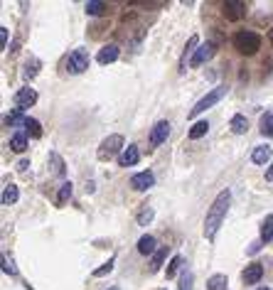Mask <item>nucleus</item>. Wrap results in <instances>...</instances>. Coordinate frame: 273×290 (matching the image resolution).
<instances>
[{
	"label": "nucleus",
	"instance_id": "obj_1",
	"mask_svg": "<svg viewBox=\"0 0 273 290\" xmlns=\"http://www.w3.org/2000/svg\"><path fill=\"white\" fill-rule=\"evenodd\" d=\"M229 204H231V192H229V190H222V192L217 194V199L212 202V207H209V211H207V219H205V236H207V239H214V236H217V231H219V226H222V222H224V216H226V211H229Z\"/></svg>",
	"mask_w": 273,
	"mask_h": 290
},
{
	"label": "nucleus",
	"instance_id": "obj_2",
	"mask_svg": "<svg viewBox=\"0 0 273 290\" xmlns=\"http://www.w3.org/2000/svg\"><path fill=\"white\" fill-rule=\"evenodd\" d=\"M234 47H237L241 54H256L258 47H261V37L251 30H241V32L234 34Z\"/></svg>",
	"mask_w": 273,
	"mask_h": 290
},
{
	"label": "nucleus",
	"instance_id": "obj_3",
	"mask_svg": "<svg viewBox=\"0 0 273 290\" xmlns=\"http://www.w3.org/2000/svg\"><path fill=\"white\" fill-rule=\"evenodd\" d=\"M126 148H123V135H119V133H113V135H108L101 145H99V160H111V158H116L119 153H123Z\"/></svg>",
	"mask_w": 273,
	"mask_h": 290
},
{
	"label": "nucleus",
	"instance_id": "obj_4",
	"mask_svg": "<svg viewBox=\"0 0 273 290\" xmlns=\"http://www.w3.org/2000/svg\"><path fill=\"white\" fill-rule=\"evenodd\" d=\"M224 94H226V86H217V89H212L205 98H200L197 103H194V108H189V118L200 116L202 111H207L209 106H214L217 101H222V98H224Z\"/></svg>",
	"mask_w": 273,
	"mask_h": 290
},
{
	"label": "nucleus",
	"instance_id": "obj_5",
	"mask_svg": "<svg viewBox=\"0 0 273 290\" xmlns=\"http://www.w3.org/2000/svg\"><path fill=\"white\" fill-rule=\"evenodd\" d=\"M89 69V52L86 49H74L67 59V71L69 74H82Z\"/></svg>",
	"mask_w": 273,
	"mask_h": 290
},
{
	"label": "nucleus",
	"instance_id": "obj_6",
	"mask_svg": "<svg viewBox=\"0 0 273 290\" xmlns=\"http://www.w3.org/2000/svg\"><path fill=\"white\" fill-rule=\"evenodd\" d=\"M168 135H170V123L168 121H158L153 126V130H150V145H153V148H158V145H163L168 140Z\"/></svg>",
	"mask_w": 273,
	"mask_h": 290
},
{
	"label": "nucleus",
	"instance_id": "obj_7",
	"mask_svg": "<svg viewBox=\"0 0 273 290\" xmlns=\"http://www.w3.org/2000/svg\"><path fill=\"white\" fill-rule=\"evenodd\" d=\"M214 42H207V45H200L197 47V52L192 54V59H189V66H202L205 62H209L212 57H214Z\"/></svg>",
	"mask_w": 273,
	"mask_h": 290
},
{
	"label": "nucleus",
	"instance_id": "obj_8",
	"mask_svg": "<svg viewBox=\"0 0 273 290\" xmlns=\"http://www.w3.org/2000/svg\"><path fill=\"white\" fill-rule=\"evenodd\" d=\"M153 185H155V175H153L150 170H143V172H138V175L131 177V187H133L136 192H145V190L153 187Z\"/></svg>",
	"mask_w": 273,
	"mask_h": 290
},
{
	"label": "nucleus",
	"instance_id": "obj_9",
	"mask_svg": "<svg viewBox=\"0 0 273 290\" xmlns=\"http://www.w3.org/2000/svg\"><path fill=\"white\" fill-rule=\"evenodd\" d=\"M13 101H15V106L20 108V111H25V108H30V106L37 103V91H34V89H20V91L13 96Z\"/></svg>",
	"mask_w": 273,
	"mask_h": 290
},
{
	"label": "nucleus",
	"instance_id": "obj_10",
	"mask_svg": "<svg viewBox=\"0 0 273 290\" xmlns=\"http://www.w3.org/2000/svg\"><path fill=\"white\" fill-rule=\"evenodd\" d=\"M244 13H246V5L239 3V0H226L224 3V17L226 20H239V17H244Z\"/></svg>",
	"mask_w": 273,
	"mask_h": 290
},
{
	"label": "nucleus",
	"instance_id": "obj_11",
	"mask_svg": "<svg viewBox=\"0 0 273 290\" xmlns=\"http://www.w3.org/2000/svg\"><path fill=\"white\" fill-rule=\"evenodd\" d=\"M138 160H140V150H138V145H128V148L119 155V165H121V167H133Z\"/></svg>",
	"mask_w": 273,
	"mask_h": 290
},
{
	"label": "nucleus",
	"instance_id": "obj_12",
	"mask_svg": "<svg viewBox=\"0 0 273 290\" xmlns=\"http://www.w3.org/2000/svg\"><path fill=\"white\" fill-rule=\"evenodd\" d=\"M116 59H119V45H106V47H101L99 54H96V62H99V64H111V62H116Z\"/></svg>",
	"mask_w": 273,
	"mask_h": 290
},
{
	"label": "nucleus",
	"instance_id": "obj_13",
	"mask_svg": "<svg viewBox=\"0 0 273 290\" xmlns=\"http://www.w3.org/2000/svg\"><path fill=\"white\" fill-rule=\"evenodd\" d=\"M261 275H263V266H261V263H251V266H246V271H244V283H246V285H254V283L261 280Z\"/></svg>",
	"mask_w": 273,
	"mask_h": 290
},
{
	"label": "nucleus",
	"instance_id": "obj_14",
	"mask_svg": "<svg viewBox=\"0 0 273 290\" xmlns=\"http://www.w3.org/2000/svg\"><path fill=\"white\" fill-rule=\"evenodd\" d=\"M168 248H170V246H160L158 251L153 253V261H150V273H158V271L163 268V263H165V258H168Z\"/></svg>",
	"mask_w": 273,
	"mask_h": 290
},
{
	"label": "nucleus",
	"instance_id": "obj_15",
	"mask_svg": "<svg viewBox=\"0 0 273 290\" xmlns=\"http://www.w3.org/2000/svg\"><path fill=\"white\" fill-rule=\"evenodd\" d=\"M5 126H10V128H25L27 126V116L20 111V108H15L10 116H5Z\"/></svg>",
	"mask_w": 273,
	"mask_h": 290
},
{
	"label": "nucleus",
	"instance_id": "obj_16",
	"mask_svg": "<svg viewBox=\"0 0 273 290\" xmlns=\"http://www.w3.org/2000/svg\"><path fill=\"white\" fill-rule=\"evenodd\" d=\"M229 128H231L234 133H237V135H244V133L249 130V118H246V116H241V113H237V116L231 118Z\"/></svg>",
	"mask_w": 273,
	"mask_h": 290
},
{
	"label": "nucleus",
	"instance_id": "obj_17",
	"mask_svg": "<svg viewBox=\"0 0 273 290\" xmlns=\"http://www.w3.org/2000/svg\"><path fill=\"white\" fill-rule=\"evenodd\" d=\"M27 148V133L25 130H17L13 138H10V150L13 153H22Z\"/></svg>",
	"mask_w": 273,
	"mask_h": 290
},
{
	"label": "nucleus",
	"instance_id": "obj_18",
	"mask_svg": "<svg viewBox=\"0 0 273 290\" xmlns=\"http://www.w3.org/2000/svg\"><path fill=\"white\" fill-rule=\"evenodd\" d=\"M271 148L268 145H258V148L254 150V155H251V160L256 162V165H266V162H271Z\"/></svg>",
	"mask_w": 273,
	"mask_h": 290
},
{
	"label": "nucleus",
	"instance_id": "obj_19",
	"mask_svg": "<svg viewBox=\"0 0 273 290\" xmlns=\"http://www.w3.org/2000/svg\"><path fill=\"white\" fill-rule=\"evenodd\" d=\"M138 253H143V256L155 253V236H150V234L140 236V241H138Z\"/></svg>",
	"mask_w": 273,
	"mask_h": 290
},
{
	"label": "nucleus",
	"instance_id": "obj_20",
	"mask_svg": "<svg viewBox=\"0 0 273 290\" xmlns=\"http://www.w3.org/2000/svg\"><path fill=\"white\" fill-rule=\"evenodd\" d=\"M258 128H261V135L273 138V111H268V113H263V116H261Z\"/></svg>",
	"mask_w": 273,
	"mask_h": 290
},
{
	"label": "nucleus",
	"instance_id": "obj_21",
	"mask_svg": "<svg viewBox=\"0 0 273 290\" xmlns=\"http://www.w3.org/2000/svg\"><path fill=\"white\" fill-rule=\"evenodd\" d=\"M207 130H209V123L207 121H197L189 128V140H200L202 135H207Z\"/></svg>",
	"mask_w": 273,
	"mask_h": 290
},
{
	"label": "nucleus",
	"instance_id": "obj_22",
	"mask_svg": "<svg viewBox=\"0 0 273 290\" xmlns=\"http://www.w3.org/2000/svg\"><path fill=\"white\" fill-rule=\"evenodd\" d=\"M226 285H229V280H226V275H222V273H217V275H212V278L207 280V290H226Z\"/></svg>",
	"mask_w": 273,
	"mask_h": 290
},
{
	"label": "nucleus",
	"instance_id": "obj_23",
	"mask_svg": "<svg viewBox=\"0 0 273 290\" xmlns=\"http://www.w3.org/2000/svg\"><path fill=\"white\" fill-rule=\"evenodd\" d=\"M273 239V214H268L266 219H263V224H261V241H271Z\"/></svg>",
	"mask_w": 273,
	"mask_h": 290
},
{
	"label": "nucleus",
	"instance_id": "obj_24",
	"mask_svg": "<svg viewBox=\"0 0 273 290\" xmlns=\"http://www.w3.org/2000/svg\"><path fill=\"white\" fill-rule=\"evenodd\" d=\"M50 165H52V172L57 175V177H64V160L59 158V153H50Z\"/></svg>",
	"mask_w": 273,
	"mask_h": 290
},
{
	"label": "nucleus",
	"instance_id": "obj_25",
	"mask_svg": "<svg viewBox=\"0 0 273 290\" xmlns=\"http://www.w3.org/2000/svg\"><path fill=\"white\" fill-rule=\"evenodd\" d=\"M17 197H20L17 187H15V185H5V190H3V204H5V207H8V204H15Z\"/></svg>",
	"mask_w": 273,
	"mask_h": 290
},
{
	"label": "nucleus",
	"instance_id": "obj_26",
	"mask_svg": "<svg viewBox=\"0 0 273 290\" xmlns=\"http://www.w3.org/2000/svg\"><path fill=\"white\" fill-rule=\"evenodd\" d=\"M25 133H30L32 138H42V126H40V121H34V118H27Z\"/></svg>",
	"mask_w": 273,
	"mask_h": 290
},
{
	"label": "nucleus",
	"instance_id": "obj_27",
	"mask_svg": "<svg viewBox=\"0 0 273 290\" xmlns=\"http://www.w3.org/2000/svg\"><path fill=\"white\" fill-rule=\"evenodd\" d=\"M37 71H40V59H27V64H25V79H32V77H37Z\"/></svg>",
	"mask_w": 273,
	"mask_h": 290
},
{
	"label": "nucleus",
	"instance_id": "obj_28",
	"mask_svg": "<svg viewBox=\"0 0 273 290\" xmlns=\"http://www.w3.org/2000/svg\"><path fill=\"white\" fill-rule=\"evenodd\" d=\"M106 10H108V5H106V3H96V0L86 3V13H89V15H103Z\"/></svg>",
	"mask_w": 273,
	"mask_h": 290
},
{
	"label": "nucleus",
	"instance_id": "obj_29",
	"mask_svg": "<svg viewBox=\"0 0 273 290\" xmlns=\"http://www.w3.org/2000/svg\"><path fill=\"white\" fill-rule=\"evenodd\" d=\"M180 268H182V256H172L168 263V278H175Z\"/></svg>",
	"mask_w": 273,
	"mask_h": 290
},
{
	"label": "nucleus",
	"instance_id": "obj_30",
	"mask_svg": "<svg viewBox=\"0 0 273 290\" xmlns=\"http://www.w3.org/2000/svg\"><path fill=\"white\" fill-rule=\"evenodd\" d=\"M71 197V182H64L59 187V194H57V204H67V199Z\"/></svg>",
	"mask_w": 273,
	"mask_h": 290
},
{
	"label": "nucleus",
	"instance_id": "obj_31",
	"mask_svg": "<svg viewBox=\"0 0 273 290\" xmlns=\"http://www.w3.org/2000/svg\"><path fill=\"white\" fill-rule=\"evenodd\" d=\"M200 45V37L197 34H192V37L187 40V47H185V54H182V66H185V62H187V54H192L194 52V47Z\"/></svg>",
	"mask_w": 273,
	"mask_h": 290
},
{
	"label": "nucleus",
	"instance_id": "obj_32",
	"mask_svg": "<svg viewBox=\"0 0 273 290\" xmlns=\"http://www.w3.org/2000/svg\"><path fill=\"white\" fill-rule=\"evenodd\" d=\"M192 283H194L192 271H185V273L180 275V290H192Z\"/></svg>",
	"mask_w": 273,
	"mask_h": 290
},
{
	"label": "nucleus",
	"instance_id": "obj_33",
	"mask_svg": "<svg viewBox=\"0 0 273 290\" xmlns=\"http://www.w3.org/2000/svg\"><path fill=\"white\" fill-rule=\"evenodd\" d=\"M150 219H153V209H150V207L145 204V207L140 209V214H138V224H140V226H145V224H148Z\"/></svg>",
	"mask_w": 273,
	"mask_h": 290
},
{
	"label": "nucleus",
	"instance_id": "obj_34",
	"mask_svg": "<svg viewBox=\"0 0 273 290\" xmlns=\"http://www.w3.org/2000/svg\"><path fill=\"white\" fill-rule=\"evenodd\" d=\"M113 263H116V258H108V263H103L101 268H96V271H94V278H101V275L111 273V271H113Z\"/></svg>",
	"mask_w": 273,
	"mask_h": 290
},
{
	"label": "nucleus",
	"instance_id": "obj_35",
	"mask_svg": "<svg viewBox=\"0 0 273 290\" xmlns=\"http://www.w3.org/2000/svg\"><path fill=\"white\" fill-rule=\"evenodd\" d=\"M3 271H5L8 275H17V268H15V263H13L8 256H3Z\"/></svg>",
	"mask_w": 273,
	"mask_h": 290
},
{
	"label": "nucleus",
	"instance_id": "obj_36",
	"mask_svg": "<svg viewBox=\"0 0 273 290\" xmlns=\"http://www.w3.org/2000/svg\"><path fill=\"white\" fill-rule=\"evenodd\" d=\"M0 47L8 49V27H0Z\"/></svg>",
	"mask_w": 273,
	"mask_h": 290
},
{
	"label": "nucleus",
	"instance_id": "obj_37",
	"mask_svg": "<svg viewBox=\"0 0 273 290\" xmlns=\"http://www.w3.org/2000/svg\"><path fill=\"white\" fill-rule=\"evenodd\" d=\"M258 251H261V241H254V243L249 246V253L254 256V253H258Z\"/></svg>",
	"mask_w": 273,
	"mask_h": 290
},
{
	"label": "nucleus",
	"instance_id": "obj_38",
	"mask_svg": "<svg viewBox=\"0 0 273 290\" xmlns=\"http://www.w3.org/2000/svg\"><path fill=\"white\" fill-rule=\"evenodd\" d=\"M27 167H30V160H25V158H22V160L17 162V172H25Z\"/></svg>",
	"mask_w": 273,
	"mask_h": 290
},
{
	"label": "nucleus",
	"instance_id": "obj_39",
	"mask_svg": "<svg viewBox=\"0 0 273 290\" xmlns=\"http://www.w3.org/2000/svg\"><path fill=\"white\" fill-rule=\"evenodd\" d=\"M266 179H268V182H273V162H271L268 170H266Z\"/></svg>",
	"mask_w": 273,
	"mask_h": 290
},
{
	"label": "nucleus",
	"instance_id": "obj_40",
	"mask_svg": "<svg viewBox=\"0 0 273 290\" xmlns=\"http://www.w3.org/2000/svg\"><path fill=\"white\" fill-rule=\"evenodd\" d=\"M268 37H271V42H273V27H271V32H268Z\"/></svg>",
	"mask_w": 273,
	"mask_h": 290
},
{
	"label": "nucleus",
	"instance_id": "obj_41",
	"mask_svg": "<svg viewBox=\"0 0 273 290\" xmlns=\"http://www.w3.org/2000/svg\"><path fill=\"white\" fill-rule=\"evenodd\" d=\"M258 290H271V288H258Z\"/></svg>",
	"mask_w": 273,
	"mask_h": 290
},
{
	"label": "nucleus",
	"instance_id": "obj_42",
	"mask_svg": "<svg viewBox=\"0 0 273 290\" xmlns=\"http://www.w3.org/2000/svg\"><path fill=\"white\" fill-rule=\"evenodd\" d=\"M111 290H119V288H111Z\"/></svg>",
	"mask_w": 273,
	"mask_h": 290
}]
</instances>
